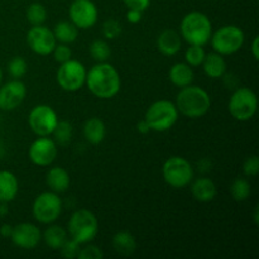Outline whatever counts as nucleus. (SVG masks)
<instances>
[{"instance_id":"1","label":"nucleus","mask_w":259,"mask_h":259,"mask_svg":"<svg viewBox=\"0 0 259 259\" xmlns=\"http://www.w3.org/2000/svg\"><path fill=\"white\" fill-rule=\"evenodd\" d=\"M85 83L93 95L111 99L120 91L121 78L118 70L108 62H98L86 73Z\"/></svg>"},{"instance_id":"2","label":"nucleus","mask_w":259,"mask_h":259,"mask_svg":"<svg viewBox=\"0 0 259 259\" xmlns=\"http://www.w3.org/2000/svg\"><path fill=\"white\" fill-rule=\"evenodd\" d=\"M180 114L190 119L202 118L211 108V98L205 89L189 85L181 88L175 101Z\"/></svg>"},{"instance_id":"3","label":"nucleus","mask_w":259,"mask_h":259,"mask_svg":"<svg viewBox=\"0 0 259 259\" xmlns=\"http://www.w3.org/2000/svg\"><path fill=\"white\" fill-rule=\"evenodd\" d=\"M180 32L189 45L205 46L210 42L212 34L211 20L204 13L191 12L182 18Z\"/></svg>"},{"instance_id":"4","label":"nucleus","mask_w":259,"mask_h":259,"mask_svg":"<svg viewBox=\"0 0 259 259\" xmlns=\"http://www.w3.org/2000/svg\"><path fill=\"white\" fill-rule=\"evenodd\" d=\"M67 230L71 239L78 244H88L98 235V219L90 210H76L68 220Z\"/></svg>"},{"instance_id":"5","label":"nucleus","mask_w":259,"mask_h":259,"mask_svg":"<svg viewBox=\"0 0 259 259\" xmlns=\"http://www.w3.org/2000/svg\"><path fill=\"white\" fill-rule=\"evenodd\" d=\"M144 120L148 123L151 131L167 132L179 120V110L175 103L169 100H157L147 109Z\"/></svg>"},{"instance_id":"6","label":"nucleus","mask_w":259,"mask_h":259,"mask_svg":"<svg viewBox=\"0 0 259 259\" xmlns=\"http://www.w3.org/2000/svg\"><path fill=\"white\" fill-rule=\"evenodd\" d=\"M228 109L235 120H250L258 109L257 94L249 88H238L230 96Z\"/></svg>"},{"instance_id":"7","label":"nucleus","mask_w":259,"mask_h":259,"mask_svg":"<svg viewBox=\"0 0 259 259\" xmlns=\"http://www.w3.org/2000/svg\"><path fill=\"white\" fill-rule=\"evenodd\" d=\"M162 175L167 185L174 189H184L194 180V168L184 157H169L162 167Z\"/></svg>"},{"instance_id":"8","label":"nucleus","mask_w":259,"mask_h":259,"mask_svg":"<svg viewBox=\"0 0 259 259\" xmlns=\"http://www.w3.org/2000/svg\"><path fill=\"white\" fill-rule=\"evenodd\" d=\"M244 32L237 25H224L212 33L210 42L217 53L222 56L233 55L244 45Z\"/></svg>"},{"instance_id":"9","label":"nucleus","mask_w":259,"mask_h":259,"mask_svg":"<svg viewBox=\"0 0 259 259\" xmlns=\"http://www.w3.org/2000/svg\"><path fill=\"white\" fill-rule=\"evenodd\" d=\"M33 217L42 224H52L62 212V201L53 191L42 192L35 197L32 206Z\"/></svg>"},{"instance_id":"10","label":"nucleus","mask_w":259,"mask_h":259,"mask_svg":"<svg viewBox=\"0 0 259 259\" xmlns=\"http://www.w3.org/2000/svg\"><path fill=\"white\" fill-rule=\"evenodd\" d=\"M86 73L88 71H86L85 66L80 61L71 58V60L61 63L56 78L62 90L75 93L85 85Z\"/></svg>"},{"instance_id":"11","label":"nucleus","mask_w":259,"mask_h":259,"mask_svg":"<svg viewBox=\"0 0 259 259\" xmlns=\"http://www.w3.org/2000/svg\"><path fill=\"white\" fill-rule=\"evenodd\" d=\"M57 113L50 105L40 104L34 106L28 116V124L34 134L38 137H48L52 134L53 129L57 125Z\"/></svg>"},{"instance_id":"12","label":"nucleus","mask_w":259,"mask_h":259,"mask_svg":"<svg viewBox=\"0 0 259 259\" xmlns=\"http://www.w3.org/2000/svg\"><path fill=\"white\" fill-rule=\"evenodd\" d=\"M68 15L78 29H90L98 22V8L91 0H73Z\"/></svg>"},{"instance_id":"13","label":"nucleus","mask_w":259,"mask_h":259,"mask_svg":"<svg viewBox=\"0 0 259 259\" xmlns=\"http://www.w3.org/2000/svg\"><path fill=\"white\" fill-rule=\"evenodd\" d=\"M27 43L30 50L39 56L51 55L57 45L55 34L45 25H33L27 33Z\"/></svg>"},{"instance_id":"14","label":"nucleus","mask_w":259,"mask_h":259,"mask_svg":"<svg viewBox=\"0 0 259 259\" xmlns=\"http://www.w3.org/2000/svg\"><path fill=\"white\" fill-rule=\"evenodd\" d=\"M28 156L35 166H50L57 157V143L48 137H39L30 144Z\"/></svg>"},{"instance_id":"15","label":"nucleus","mask_w":259,"mask_h":259,"mask_svg":"<svg viewBox=\"0 0 259 259\" xmlns=\"http://www.w3.org/2000/svg\"><path fill=\"white\" fill-rule=\"evenodd\" d=\"M13 244L22 249H33L42 240V232L32 223H19L13 227L10 235Z\"/></svg>"},{"instance_id":"16","label":"nucleus","mask_w":259,"mask_h":259,"mask_svg":"<svg viewBox=\"0 0 259 259\" xmlns=\"http://www.w3.org/2000/svg\"><path fill=\"white\" fill-rule=\"evenodd\" d=\"M27 95V88L20 80L13 78L0 88V110L12 111L17 109Z\"/></svg>"},{"instance_id":"17","label":"nucleus","mask_w":259,"mask_h":259,"mask_svg":"<svg viewBox=\"0 0 259 259\" xmlns=\"http://www.w3.org/2000/svg\"><path fill=\"white\" fill-rule=\"evenodd\" d=\"M191 194L197 201L210 202L218 194L217 185L209 177H199L191 181Z\"/></svg>"},{"instance_id":"18","label":"nucleus","mask_w":259,"mask_h":259,"mask_svg":"<svg viewBox=\"0 0 259 259\" xmlns=\"http://www.w3.org/2000/svg\"><path fill=\"white\" fill-rule=\"evenodd\" d=\"M157 47L164 56H175L181 50V35L174 29H166L157 38Z\"/></svg>"},{"instance_id":"19","label":"nucleus","mask_w":259,"mask_h":259,"mask_svg":"<svg viewBox=\"0 0 259 259\" xmlns=\"http://www.w3.org/2000/svg\"><path fill=\"white\" fill-rule=\"evenodd\" d=\"M46 184L50 187L51 191L56 192V194H61V192H65L70 187V175L62 167H53L46 175Z\"/></svg>"},{"instance_id":"20","label":"nucleus","mask_w":259,"mask_h":259,"mask_svg":"<svg viewBox=\"0 0 259 259\" xmlns=\"http://www.w3.org/2000/svg\"><path fill=\"white\" fill-rule=\"evenodd\" d=\"M201 66L205 75L210 78H220L227 72V62L224 57L217 52L206 53Z\"/></svg>"},{"instance_id":"21","label":"nucleus","mask_w":259,"mask_h":259,"mask_svg":"<svg viewBox=\"0 0 259 259\" xmlns=\"http://www.w3.org/2000/svg\"><path fill=\"white\" fill-rule=\"evenodd\" d=\"M19 190L18 179L13 172L0 171V202H10L15 199Z\"/></svg>"},{"instance_id":"22","label":"nucleus","mask_w":259,"mask_h":259,"mask_svg":"<svg viewBox=\"0 0 259 259\" xmlns=\"http://www.w3.org/2000/svg\"><path fill=\"white\" fill-rule=\"evenodd\" d=\"M168 78L177 88H185V86L191 85L194 81V71L191 66L187 65L186 62L175 63L168 71Z\"/></svg>"},{"instance_id":"23","label":"nucleus","mask_w":259,"mask_h":259,"mask_svg":"<svg viewBox=\"0 0 259 259\" xmlns=\"http://www.w3.org/2000/svg\"><path fill=\"white\" fill-rule=\"evenodd\" d=\"M106 134V126L99 118H90L83 124V137L91 144H99L104 141Z\"/></svg>"},{"instance_id":"24","label":"nucleus","mask_w":259,"mask_h":259,"mask_svg":"<svg viewBox=\"0 0 259 259\" xmlns=\"http://www.w3.org/2000/svg\"><path fill=\"white\" fill-rule=\"evenodd\" d=\"M113 248L115 249L116 253L120 255H132L137 249V240L132 233L126 232V230H121L118 232L113 237Z\"/></svg>"},{"instance_id":"25","label":"nucleus","mask_w":259,"mask_h":259,"mask_svg":"<svg viewBox=\"0 0 259 259\" xmlns=\"http://www.w3.org/2000/svg\"><path fill=\"white\" fill-rule=\"evenodd\" d=\"M66 239H67V232L60 225H50L42 233V240L48 248L53 250H60Z\"/></svg>"},{"instance_id":"26","label":"nucleus","mask_w":259,"mask_h":259,"mask_svg":"<svg viewBox=\"0 0 259 259\" xmlns=\"http://www.w3.org/2000/svg\"><path fill=\"white\" fill-rule=\"evenodd\" d=\"M52 32L55 34L56 40H58L60 43H65V45L73 43L78 37V28L72 22H67V20L57 23Z\"/></svg>"},{"instance_id":"27","label":"nucleus","mask_w":259,"mask_h":259,"mask_svg":"<svg viewBox=\"0 0 259 259\" xmlns=\"http://www.w3.org/2000/svg\"><path fill=\"white\" fill-rule=\"evenodd\" d=\"M250 194H252V186L247 179L239 177V179H235L230 185V195L235 201H245L250 196Z\"/></svg>"},{"instance_id":"28","label":"nucleus","mask_w":259,"mask_h":259,"mask_svg":"<svg viewBox=\"0 0 259 259\" xmlns=\"http://www.w3.org/2000/svg\"><path fill=\"white\" fill-rule=\"evenodd\" d=\"M89 52L96 62H106L111 56V48L105 40L95 39L89 47Z\"/></svg>"},{"instance_id":"29","label":"nucleus","mask_w":259,"mask_h":259,"mask_svg":"<svg viewBox=\"0 0 259 259\" xmlns=\"http://www.w3.org/2000/svg\"><path fill=\"white\" fill-rule=\"evenodd\" d=\"M72 125H71V123H68L66 120H58L57 125L55 126V129L52 132L53 141L58 144H62V146L70 143L71 139H72Z\"/></svg>"},{"instance_id":"30","label":"nucleus","mask_w":259,"mask_h":259,"mask_svg":"<svg viewBox=\"0 0 259 259\" xmlns=\"http://www.w3.org/2000/svg\"><path fill=\"white\" fill-rule=\"evenodd\" d=\"M27 19L33 25H42L47 19V9L40 3H32L27 9Z\"/></svg>"},{"instance_id":"31","label":"nucleus","mask_w":259,"mask_h":259,"mask_svg":"<svg viewBox=\"0 0 259 259\" xmlns=\"http://www.w3.org/2000/svg\"><path fill=\"white\" fill-rule=\"evenodd\" d=\"M205 55L206 52L204 50V46L190 45V47H187L186 52H185V61L191 67H199L204 61Z\"/></svg>"},{"instance_id":"32","label":"nucleus","mask_w":259,"mask_h":259,"mask_svg":"<svg viewBox=\"0 0 259 259\" xmlns=\"http://www.w3.org/2000/svg\"><path fill=\"white\" fill-rule=\"evenodd\" d=\"M28 71V63L27 61L23 57H14L13 60H10L9 65H8V72L12 76L14 80H20L23 76L27 73Z\"/></svg>"},{"instance_id":"33","label":"nucleus","mask_w":259,"mask_h":259,"mask_svg":"<svg viewBox=\"0 0 259 259\" xmlns=\"http://www.w3.org/2000/svg\"><path fill=\"white\" fill-rule=\"evenodd\" d=\"M123 32L121 24L118 20L109 19L103 24V35L106 39H115Z\"/></svg>"},{"instance_id":"34","label":"nucleus","mask_w":259,"mask_h":259,"mask_svg":"<svg viewBox=\"0 0 259 259\" xmlns=\"http://www.w3.org/2000/svg\"><path fill=\"white\" fill-rule=\"evenodd\" d=\"M80 245L81 244H78V243L75 242L73 239H66V242L63 243L62 247L60 248V252L63 258L75 259L78 257V253H80Z\"/></svg>"},{"instance_id":"35","label":"nucleus","mask_w":259,"mask_h":259,"mask_svg":"<svg viewBox=\"0 0 259 259\" xmlns=\"http://www.w3.org/2000/svg\"><path fill=\"white\" fill-rule=\"evenodd\" d=\"M52 53L53 57H55V61H57L58 63H63L72 58V51H71V48L68 47L67 45H65V43L56 45Z\"/></svg>"},{"instance_id":"36","label":"nucleus","mask_w":259,"mask_h":259,"mask_svg":"<svg viewBox=\"0 0 259 259\" xmlns=\"http://www.w3.org/2000/svg\"><path fill=\"white\" fill-rule=\"evenodd\" d=\"M104 257V253L96 245L88 244L85 248H81L78 253V259H101Z\"/></svg>"},{"instance_id":"37","label":"nucleus","mask_w":259,"mask_h":259,"mask_svg":"<svg viewBox=\"0 0 259 259\" xmlns=\"http://www.w3.org/2000/svg\"><path fill=\"white\" fill-rule=\"evenodd\" d=\"M243 171H244L245 176H257L259 174V158L258 156H250L245 159L244 164H243Z\"/></svg>"},{"instance_id":"38","label":"nucleus","mask_w":259,"mask_h":259,"mask_svg":"<svg viewBox=\"0 0 259 259\" xmlns=\"http://www.w3.org/2000/svg\"><path fill=\"white\" fill-rule=\"evenodd\" d=\"M125 7L128 9L139 10V12H146L151 5V0H123Z\"/></svg>"},{"instance_id":"39","label":"nucleus","mask_w":259,"mask_h":259,"mask_svg":"<svg viewBox=\"0 0 259 259\" xmlns=\"http://www.w3.org/2000/svg\"><path fill=\"white\" fill-rule=\"evenodd\" d=\"M142 15H143V13L139 12V10L128 9V13H126V19H128V22L132 23V24H136V23L141 22Z\"/></svg>"},{"instance_id":"40","label":"nucleus","mask_w":259,"mask_h":259,"mask_svg":"<svg viewBox=\"0 0 259 259\" xmlns=\"http://www.w3.org/2000/svg\"><path fill=\"white\" fill-rule=\"evenodd\" d=\"M13 232V227L10 224H3L0 227V237H4V238H10Z\"/></svg>"},{"instance_id":"41","label":"nucleus","mask_w":259,"mask_h":259,"mask_svg":"<svg viewBox=\"0 0 259 259\" xmlns=\"http://www.w3.org/2000/svg\"><path fill=\"white\" fill-rule=\"evenodd\" d=\"M137 131L142 134H147L151 132V128H149L148 123H147V121L143 119V120H141L138 124H137Z\"/></svg>"},{"instance_id":"42","label":"nucleus","mask_w":259,"mask_h":259,"mask_svg":"<svg viewBox=\"0 0 259 259\" xmlns=\"http://www.w3.org/2000/svg\"><path fill=\"white\" fill-rule=\"evenodd\" d=\"M252 55L254 57V60H258L259 58V38L255 37L252 42Z\"/></svg>"},{"instance_id":"43","label":"nucleus","mask_w":259,"mask_h":259,"mask_svg":"<svg viewBox=\"0 0 259 259\" xmlns=\"http://www.w3.org/2000/svg\"><path fill=\"white\" fill-rule=\"evenodd\" d=\"M8 214V204L7 202H0V217H5Z\"/></svg>"},{"instance_id":"44","label":"nucleus","mask_w":259,"mask_h":259,"mask_svg":"<svg viewBox=\"0 0 259 259\" xmlns=\"http://www.w3.org/2000/svg\"><path fill=\"white\" fill-rule=\"evenodd\" d=\"M2 80H3V71L2 68H0V83H2Z\"/></svg>"}]
</instances>
